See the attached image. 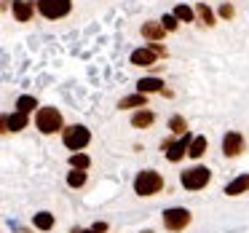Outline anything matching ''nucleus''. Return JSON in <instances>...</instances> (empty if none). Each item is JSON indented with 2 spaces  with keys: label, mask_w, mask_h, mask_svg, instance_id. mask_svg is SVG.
Wrapping results in <instances>:
<instances>
[{
  "label": "nucleus",
  "mask_w": 249,
  "mask_h": 233,
  "mask_svg": "<svg viewBox=\"0 0 249 233\" xmlns=\"http://www.w3.org/2000/svg\"><path fill=\"white\" fill-rule=\"evenodd\" d=\"M169 129H172L174 134H188V124H185L182 115H172V118H169Z\"/></svg>",
  "instance_id": "4be33fe9"
},
{
  "label": "nucleus",
  "mask_w": 249,
  "mask_h": 233,
  "mask_svg": "<svg viewBox=\"0 0 249 233\" xmlns=\"http://www.w3.org/2000/svg\"><path fill=\"white\" fill-rule=\"evenodd\" d=\"M196 14L201 17V22H204V24H214V14H212V8L206 6V3H201V6L196 8Z\"/></svg>",
  "instance_id": "5701e85b"
},
{
  "label": "nucleus",
  "mask_w": 249,
  "mask_h": 233,
  "mask_svg": "<svg viewBox=\"0 0 249 233\" xmlns=\"http://www.w3.org/2000/svg\"><path fill=\"white\" fill-rule=\"evenodd\" d=\"M153 121H156V115L150 110H140V113L131 115V126L134 129H147V126H153Z\"/></svg>",
  "instance_id": "dca6fc26"
},
{
  "label": "nucleus",
  "mask_w": 249,
  "mask_h": 233,
  "mask_svg": "<svg viewBox=\"0 0 249 233\" xmlns=\"http://www.w3.org/2000/svg\"><path fill=\"white\" fill-rule=\"evenodd\" d=\"M70 0H38V11L46 19H62L70 14Z\"/></svg>",
  "instance_id": "423d86ee"
},
{
  "label": "nucleus",
  "mask_w": 249,
  "mask_h": 233,
  "mask_svg": "<svg viewBox=\"0 0 249 233\" xmlns=\"http://www.w3.org/2000/svg\"><path fill=\"white\" fill-rule=\"evenodd\" d=\"M67 185H70V188H83V185H86V172H83V169H72V172L67 174Z\"/></svg>",
  "instance_id": "aec40b11"
},
{
  "label": "nucleus",
  "mask_w": 249,
  "mask_h": 233,
  "mask_svg": "<svg viewBox=\"0 0 249 233\" xmlns=\"http://www.w3.org/2000/svg\"><path fill=\"white\" fill-rule=\"evenodd\" d=\"M174 17H177L179 22H193V8H188V6H177V8H174Z\"/></svg>",
  "instance_id": "b1692460"
},
{
  "label": "nucleus",
  "mask_w": 249,
  "mask_h": 233,
  "mask_svg": "<svg viewBox=\"0 0 249 233\" xmlns=\"http://www.w3.org/2000/svg\"><path fill=\"white\" fill-rule=\"evenodd\" d=\"M209 179H212V172L206 166H190L179 174V182H182L185 190H201L209 185Z\"/></svg>",
  "instance_id": "f03ea898"
},
{
  "label": "nucleus",
  "mask_w": 249,
  "mask_h": 233,
  "mask_svg": "<svg viewBox=\"0 0 249 233\" xmlns=\"http://www.w3.org/2000/svg\"><path fill=\"white\" fill-rule=\"evenodd\" d=\"M145 105H147V94L137 91V94H129V97L121 99L118 108H121V110H131V108H145Z\"/></svg>",
  "instance_id": "ddd939ff"
},
{
  "label": "nucleus",
  "mask_w": 249,
  "mask_h": 233,
  "mask_svg": "<svg viewBox=\"0 0 249 233\" xmlns=\"http://www.w3.org/2000/svg\"><path fill=\"white\" fill-rule=\"evenodd\" d=\"M161 188H163V177L156 169H145V172H140L134 177L137 196H156V193H161Z\"/></svg>",
  "instance_id": "f257e3e1"
},
{
  "label": "nucleus",
  "mask_w": 249,
  "mask_h": 233,
  "mask_svg": "<svg viewBox=\"0 0 249 233\" xmlns=\"http://www.w3.org/2000/svg\"><path fill=\"white\" fill-rule=\"evenodd\" d=\"M70 166L72 169H83V172H86V169L91 166V158H89L86 153H72V156H70Z\"/></svg>",
  "instance_id": "412c9836"
},
{
  "label": "nucleus",
  "mask_w": 249,
  "mask_h": 233,
  "mask_svg": "<svg viewBox=\"0 0 249 233\" xmlns=\"http://www.w3.org/2000/svg\"><path fill=\"white\" fill-rule=\"evenodd\" d=\"M206 147H209V142H206V137H193V142H190V150L188 156L190 158H201L206 153Z\"/></svg>",
  "instance_id": "a211bd4d"
},
{
  "label": "nucleus",
  "mask_w": 249,
  "mask_h": 233,
  "mask_svg": "<svg viewBox=\"0 0 249 233\" xmlns=\"http://www.w3.org/2000/svg\"><path fill=\"white\" fill-rule=\"evenodd\" d=\"M62 142H65V147H70V150H83V147L91 142V131L86 129V126H67L65 131H62Z\"/></svg>",
  "instance_id": "7ed1b4c3"
},
{
  "label": "nucleus",
  "mask_w": 249,
  "mask_h": 233,
  "mask_svg": "<svg viewBox=\"0 0 249 233\" xmlns=\"http://www.w3.org/2000/svg\"><path fill=\"white\" fill-rule=\"evenodd\" d=\"M190 142H193V137H190V134H182L177 142H172V147L166 150V158H169L172 163L182 161V158L188 156V150H190Z\"/></svg>",
  "instance_id": "6e6552de"
},
{
  "label": "nucleus",
  "mask_w": 249,
  "mask_h": 233,
  "mask_svg": "<svg viewBox=\"0 0 249 233\" xmlns=\"http://www.w3.org/2000/svg\"><path fill=\"white\" fill-rule=\"evenodd\" d=\"M220 17H222V19H231V17H233V6H231V3H225V6L220 8Z\"/></svg>",
  "instance_id": "a878e982"
},
{
  "label": "nucleus",
  "mask_w": 249,
  "mask_h": 233,
  "mask_svg": "<svg viewBox=\"0 0 249 233\" xmlns=\"http://www.w3.org/2000/svg\"><path fill=\"white\" fill-rule=\"evenodd\" d=\"M156 51L153 49H137V51H131V65H137V67H150V65H156Z\"/></svg>",
  "instance_id": "9d476101"
},
{
  "label": "nucleus",
  "mask_w": 249,
  "mask_h": 233,
  "mask_svg": "<svg viewBox=\"0 0 249 233\" xmlns=\"http://www.w3.org/2000/svg\"><path fill=\"white\" fill-rule=\"evenodd\" d=\"M35 124H38L40 134H56L62 129V113L56 108H40L35 115Z\"/></svg>",
  "instance_id": "20e7f679"
},
{
  "label": "nucleus",
  "mask_w": 249,
  "mask_h": 233,
  "mask_svg": "<svg viewBox=\"0 0 249 233\" xmlns=\"http://www.w3.org/2000/svg\"><path fill=\"white\" fill-rule=\"evenodd\" d=\"M163 225H166V231H172V233L185 231V228L190 225V212L185 209V206H172V209L163 212Z\"/></svg>",
  "instance_id": "39448f33"
},
{
  "label": "nucleus",
  "mask_w": 249,
  "mask_h": 233,
  "mask_svg": "<svg viewBox=\"0 0 249 233\" xmlns=\"http://www.w3.org/2000/svg\"><path fill=\"white\" fill-rule=\"evenodd\" d=\"M33 222H35L38 231H51V228H54V215H51V212H38V215L33 217Z\"/></svg>",
  "instance_id": "f3484780"
},
{
  "label": "nucleus",
  "mask_w": 249,
  "mask_h": 233,
  "mask_svg": "<svg viewBox=\"0 0 249 233\" xmlns=\"http://www.w3.org/2000/svg\"><path fill=\"white\" fill-rule=\"evenodd\" d=\"M35 108H38V99L30 97V94H24V97L17 99V110H19V113H27V115H30Z\"/></svg>",
  "instance_id": "6ab92c4d"
},
{
  "label": "nucleus",
  "mask_w": 249,
  "mask_h": 233,
  "mask_svg": "<svg viewBox=\"0 0 249 233\" xmlns=\"http://www.w3.org/2000/svg\"><path fill=\"white\" fill-rule=\"evenodd\" d=\"M177 22H179V19L174 17V14H166V17L161 19V24L166 27V33H174V30H177Z\"/></svg>",
  "instance_id": "393cba45"
},
{
  "label": "nucleus",
  "mask_w": 249,
  "mask_h": 233,
  "mask_svg": "<svg viewBox=\"0 0 249 233\" xmlns=\"http://www.w3.org/2000/svg\"><path fill=\"white\" fill-rule=\"evenodd\" d=\"M241 150H244V137L238 131H228L222 137V153L228 158H236V156H241Z\"/></svg>",
  "instance_id": "0eeeda50"
},
{
  "label": "nucleus",
  "mask_w": 249,
  "mask_h": 233,
  "mask_svg": "<svg viewBox=\"0 0 249 233\" xmlns=\"http://www.w3.org/2000/svg\"><path fill=\"white\" fill-rule=\"evenodd\" d=\"M11 8H14L17 22H30V19H33V11H35V6L30 3V0H14Z\"/></svg>",
  "instance_id": "9b49d317"
},
{
  "label": "nucleus",
  "mask_w": 249,
  "mask_h": 233,
  "mask_svg": "<svg viewBox=\"0 0 249 233\" xmlns=\"http://www.w3.org/2000/svg\"><path fill=\"white\" fill-rule=\"evenodd\" d=\"M247 190H249V174H241V177H236L233 182L225 185L228 196H241V193H247Z\"/></svg>",
  "instance_id": "4468645a"
},
{
  "label": "nucleus",
  "mask_w": 249,
  "mask_h": 233,
  "mask_svg": "<svg viewBox=\"0 0 249 233\" xmlns=\"http://www.w3.org/2000/svg\"><path fill=\"white\" fill-rule=\"evenodd\" d=\"M142 233H153V231H142Z\"/></svg>",
  "instance_id": "c756f323"
},
{
  "label": "nucleus",
  "mask_w": 249,
  "mask_h": 233,
  "mask_svg": "<svg viewBox=\"0 0 249 233\" xmlns=\"http://www.w3.org/2000/svg\"><path fill=\"white\" fill-rule=\"evenodd\" d=\"M70 233H94V231H81V228H72Z\"/></svg>",
  "instance_id": "c85d7f7f"
},
{
  "label": "nucleus",
  "mask_w": 249,
  "mask_h": 233,
  "mask_svg": "<svg viewBox=\"0 0 249 233\" xmlns=\"http://www.w3.org/2000/svg\"><path fill=\"white\" fill-rule=\"evenodd\" d=\"M150 49H153V51H156V54H158V56H166V49H163V46H158V43H153V46H150Z\"/></svg>",
  "instance_id": "cd10ccee"
},
{
  "label": "nucleus",
  "mask_w": 249,
  "mask_h": 233,
  "mask_svg": "<svg viewBox=\"0 0 249 233\" xmlns=\"http://www.w3.org/2000/svg\"><path fill=\"white\" fill-rule=\"evenodd\" d=\"M27 129V113L14 110L11 115H3V131H22Z\"/></svg>",
  "instance_id": "1a4fd4ad"
},
{
  "label": "nucleus",
  "mask_w": 249,
  "mask_h": 233,
  "mask_svg": "<svg viewBox=\"0 0 249 233\" xmlns=\"http://www.w3.org/2000/svg\"><path fill=\"white\" fill-rule=\"evenodd\" d=\"M163 33H166V27H163L161 22H145L142 24V38H147V40H161Z\"/></svg>",
  "instance_id": "f8f14e48"
},
{
  "label": "nucleus",
  "mask_w": 249,
  "mask_h": 233,
  "mask_svg": "<svg viewBox=\"0 0 249 233\" xmlns=\"http://www.w3.org/2000/svg\"><path fill=\"white\" fill-rule=\"evenodd\" d=\"M91 231H94V233H105V231H107V222H94Z\"/></svg>",
  "instance_id": "bb28decb"
},
{
  "label": "nucleus",
  "mask_w": 249,
  "mask_h": 233,
  "mask_svg": "<svg viewBox=\"0 0 249 233\" xmlns=\"http://www.w3.org/2000/svg\"><path fill=\"white\" fill-rule=\"evenodd\" d=\"M137 91H142V94L163 91V81H161V78H142V81L137 83Z\"/></svg>",
  "instance_id": "2eb2a0df"
}]
</instances>
